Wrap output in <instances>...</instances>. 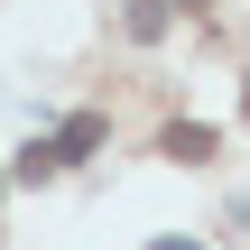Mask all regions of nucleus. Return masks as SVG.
<instances>
[{
	"mask_svg": "<svg viewBox=\"0 0 250 250\" xmlns=\"http://www.w3.org/2000/svg\"><path fill=\"white\" fill-rule=\"evenodd\" d=\"M56 167H65V158H56V139H28V148L9 158V176H19V186H37V176H56Z\"/></svg>",
	"mask_w": 250,
	"mask_h": 250,
	"instance_id": "nucleus-1",
	"label": "nucleus"
},
{
	"mask_svg": "<svg viewBox=\"0 0 250 250\" xmlns=\"http://www.w3.org/2000/svg\"><path fill=\"white\" fill-rule=\"evenodd\" d=\"M167 158H186V167L213 158V130H204V121H176V130H167Z\"/></svg>",
	"mask_w": 250,
	"mask_h": 250,
	"instance_id": "nucleus-2",
	"label": "nucleus"
},
{
	"mask_svg": "<svg viewBox=\"0 0 250 250\" xmlns=\"http://www.w3.org/2000/svg\"><path fill=\"white\" fill-rule=\"evenodd\" d=\"M83 148H102V121H93V111H74V121H65V139H56V158H83Z\"/></svg>",
	"mask_w": 250,
	"mask_h": 250,
	"instance_id": "nucleus-3",
	"label": "nucleus"
},
{
	"mask_svg": "<svg viewBox=\"0 0 250 250\" xmlns=\"http://www.w3.org/2000/svg\"><path fill=\"white\" fill-rule=\"evenodd\" d=\"M167 28V0H130V37H158Z\"/></svg>",
	"mask_w": 250,
	"mask_h": 250,
	"instance_id": "nucleus-4",
	"label": "nucleus"
},
{
	"mask_svg": "<svg viewBox=\"0 0 250 250\" xmlns=\"http://www.w3.org/2000/svg\"><path fill=\"white\" fill-rule=\"evenodd\" d=\"M158 250H195V241H158Z\"/></svg>",
	"mask_w": 250,
	"mask_h": 250,
	"instance_id": "nucleus-5",
	"label": "nucleus"
}]
</instances>
